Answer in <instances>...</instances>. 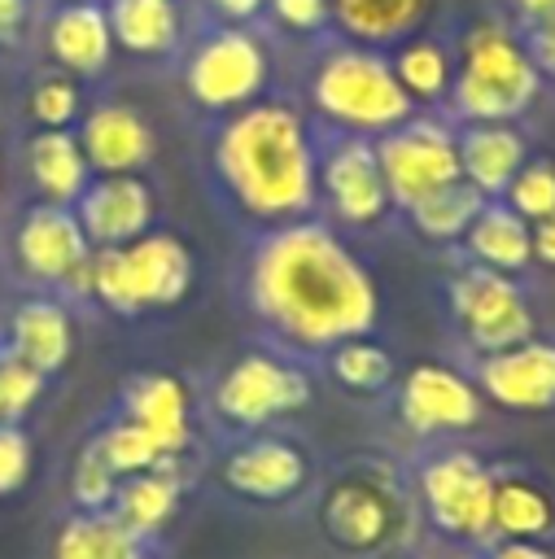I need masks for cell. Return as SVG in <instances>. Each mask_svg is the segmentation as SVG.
I'll return each mask as SVG.
<instances>
[{"mask_svg":"<svg viewBox=\"0 0 555 559\" xmlns=\"http://www.w3.org/2000/svg\"><path fill=\"white\" fill-rule=\"evenodd\" d=\"M249 314L297 354H328L380 323V288L363 258L323 218H297L258 236L245 262Z\"/></svg>","mask_w":555,"mask_h":559,"instance_id":"6da1fadb","label":"cell"},{"mask_svg":"<svg viewBox=\"0 0 555 559\" xmlns=\"http://www.w3.org/2000/svg\"><path fill=\"white\" fill-rule=\"evenodd\" d=\"M210 170L223 201L258 231L315 218L319 144L288 100H253L227 114L210 140Z\"/></svg>","mask_w":555,"mask_h":559,"instance_id":"7a4b0ae2","label":"cell"},{"mask_svg":"<svg viewBox=\"0 0 555 559\" xmlns=\"http://www.w3.org/2000/svg\"><path fill=\"white\" fill-rule=\"evenodd\" d=\"M306 100L336 135H363V140H380L385 131L402 127L415 114L389 57L380 48H363L350 39L319 52L306 79Z\"/></svg>","mask_w":555,"mask_h":559,"instance_id":"3957f363","label":"cell"},{"mask_svg":"<svg viewBox=\"0 0 555 559\" xmlns=\"http://www.w3.org/2000/svg\"><path fill=\"white\" fill-rule=\"evenodd\" d=\"M319 533L350 555H393L411 537L415 493L385 459L345 463L319 493Z\"/></svg>","mask_w":555,"mask_h":559,"instance_id":"277c9868","label":"cell"},{"mask_svg":"<svg viewBox=\"0 0 555 559\" xmlns=\"http://www.w3.org/2000/svg\"><path fill=\"white\" fill-rule=\"evenodd\" d=\"M542 74L516 31L498 17L472 22L463 31L450 83V114L463 122H516L538 100Z\"/></svg>","mask_w":555,"mask_h":559,"instance_id":"5b68a950","label":"cell"},{"mask_svg":"<svg viewBox=\"0 0 555 559\" xmlns=\"http://www.w3.org/2000/svg\"><path fill=\"white\" fill-rule=\"evenodd\" d=\"M197 280V262L175 231H144L131 245L92 253V301L109 314L140 319L149 310H175Z\"/></svg>","mask_w":555,"mask_h":559,"instance_id":"8992f818","label":"cell"},{"mask_svg":"<svg viewBox=\"0 0 555 559\" xmlns=\"http://www.w3.org/2000/svg\"><path fill=\"white\" fill-rule=\"evenodd\" d=\"M310 397H315V384H310V371L297 367V358L275 349H249L219 371L210 406L223 428L249 437L275 419L306 411Z\"/></svg>","mask_w":555,"mask_h":559,"instance_id":"52a82bcc","label":"cell"},{"mask_svg":"<svg viewBox=\"0 0 555 559\" xmlns=\"http://www.w3.org/2000/svg\"><path fill=\"white\" fill-rule=\"evenodd\" d=\"M411 493H415L428 528H437L441 537L463 542V546H485L494 537V528H489L494 467L481 454H472L463 445L433 450L415 467Z\"/></svg>","mask_w":555,"mask_h":559,"instance_id":"ba28073f","label":"cell"},{"mask_svg":"<svg viewBox=\"0 0 555 559\" xmlns=\"http://www.w3.org/2000/svg\"><path fill=\"white\" fill-rule=\"evenodd\" d=\"M271 83L267 44L249 26H214L201 35L184 61V92L205 114H236L262 100Z\"/></svg>","mask_w":555,"mask_h":559,"instance_id":"9c48e42d","label":"cell"},{"mask_svg":"<svg viewBox=\"0 0 555 559\" xmlns=\"http://www.w3.org/2000/svg\"><path fill=\"white\" fill-rule=\"evenodd\" d=\"M446 306L459 328V336L472 345V354H498L529 336H538L533 306L516 275L485 271V266H459L446 280Z\"/></svg>","mask_w":555,"mask_h":559,"instance_id":"30bf717a","label":"cell"},{"mask_svg":"<svg viewBox=\"0 0 555 559\" xmlns=\"http://www.w3.org/2000/svg\"><path fill=\"white\" fill-rule=\"evenodd\" d=\"M92 253L74 205L35 201L13 227L17 271L57 297H92Z\"/></svg>","mask_w":555,"mask_h":559,"instance_id":"8fae6325","label":"cell"},{"mask_svg":"<svg viewBox=\"0 0 555 559\" xmlns=\"http://www.w3.org/2000/svg\"><path fill=\"white\" fill-rule=\"evenodd\" d=\"M376 157H380L389 201L398 210L463 179L459 175V131L433 114H411L402 127L385 131L376 140Z\"/></svg>","mask_w":555,"mask_h":559,"instance_id":"7c38bea8","label":"cell"},{"mask_svg":"<svg viewBox=\"0 0 555 559\" xmlns=\"http://www.w3.org/2000/svg\"><path fill=\"white\" fill-rule=\"evenodd\" d=\"M319 205L336 227H376L393 201L380 175L376 140L363 135H332L319 148Z\"/></svg>","mask_w":555,"mask_h":559,"instance_id":"4fadbf2b","label":"cell"},{"mask_svg":"<svg viewBox=\"0 0 555 559\" xmlns=\"http://www.w3.org/2000/svg\"><path fill=\"white\" fill-rule=\"evenodd\" d=\"M398 419L415 437H450L485 419V397L472 376L446 362H415L398 384Z\"/></svg>","mask_w":555,"mask_h":559,"instance_id":"5bb4252c","label":"cell"},{"mask_svg":"<svg viewBox=\"0 0 555 559\" xmlns=\"http://www.w3.org/2000/svg\"><path fill=\"white\" fill-rule=\"evenodd\" d=\"M219 480L227 493L245 498V502H288L310 485V450L293 437H275V432H249L245 441H236L223 463H219Z\"/></svg>","mask_w":555,"mask_h":559,"instance_id":"9a60e30c","label":"cell"},{"mask_svg":"<svg viewBox=\"0 0 555 559\" xmlns=\"http://www.w3.org/2000/svg\"><path fill=\"white\" fill-rule=\"evenodd\" d=\"M472 384L481 389L485 402L516 415L555 411V341L529 336L511 349L481 354Z\"/></svg>","mask_w":555,"mask_h":559,"instance_id":"2e32d148","label":"cell"},{"mask_svg":"<svg viewBox=\"0 0 555 559\" xmlns=\"http://www.w3.org/2000/svg\"><path fill=\"white\" fill-rule=\"evenodd\" d=\"M74 214L92 249H118L153 231L157 192L140 175H92L83 197L74 201Z\"/></svg>","mask_w":555,"mask_h":559,"instance_id":"e0dca14e","label":"cell"},{"mask_svg":"<svg viewBox=\"0 0 555 559\" xmlns=\"http://www.w3.org/2000/svg\"><path fill=\"white\" fill-rule=\"evenodd\" d=\"M118 415L149 432V441L166 454L192 450V402L188 384L170 371H135L118 389Z\"/></svg>","mask_w":555,"mask_h":559,"instance_id":"ac0fdd59","label":"cell"},{"mask_svg":"<svg viewBox=\"0 0 555 559\" xmlns=\"http://www.w3.org/2000/svg\"><path fill=\"white\" fill-rule=\"evenodd\" d=\"M188 485H192L188 454H166V459H157V467L118 480V493L109 502V515L127 533H135L140 542H157L175 524Z\"/></svg>","mask_w":555,"mask_h":559,"instance_id":"d6986e66","label":"cell"},{"mask_svg":"<svg viewBox=\"0 0 555 559\" xmlns=\"http://www.w3.org/2000/svg\"><path fill=\"white\" fill-rule=\"evenodd\" d=\"M79 148L92 175H140L153 162V127L122 100H101L79 122Z\"/></svg>","mask_w":555,"mask_h":559,"instance_id":"ffe728a7","label":"cell"},{"mask_svg":"<svg viewBox=\"0 0 555 559\" xmlns=\"http://www.w3.org/2000/svg\"><path fill=\"white\" fill-rule=\"evenodd\" d=\"M4 349H13L39 376H57L74 358V314L66 297L57 293L22 297L4 319Z\"/></svg>","mask_w":555,"mask_h":559,"instance_id":"44dd1931","label":"cell"},{"mask_svg":"<svg viewBox=\"0 0 555 559\" xmlns=\"http://www.w3.org/2000/svg\"><path fill=\"white\" fill-rule=\"evenodd\" d=\"M48 52L70 79H96L114 57V31L101 0H61L48 17Z\"/></svg>","mask_w":555,"mask_h":559,"instance_id":"7402d4cb","label":"cell"},{"mask_svg":"<svg viewBox=\"0 0 555 559\" xmlns=\"http://www.w3.org/2000/svg\"><path fill=\"white\" fill-rule=\"evenodd\" d=\"M524 162H529V144L511 122H468L459 131V175L485 201H498Z\"/></svg>","mask_w":555,"mask_h":559,"instance_id":"603a6c76","label":"cell"},{"mask_svg":"<svg viewBox=\"0 0 555 559\" xmlns=\"http://www.w3.org/2000/svg\"><path fill=\"white\" fill-rule=\"evenodd\" d=\"M459 245H463V258L485 271L520 275L524 266H533V227L507 201H485Z\"/></svg>","mask_w":555,"mask_h":559,"instance_id":"cb8c5ba5","label":"cell"},{"mask_svg":"<svg viewBox=\"0 0 555 559\" xmlns=\"http://www.w3.org/2000/svg\"><path fill=\"white\" fill-rule=\"evenodd\" d=\"M494 537L511 542H551L555 537V493L529 472H494Z\"/></svg>","mask_w":555,"mask_h":559,"instance_id":"d4e9b609","label":"cell"},{"mask_svg":"<svg viewBox=\"0 0 555 559\" xmlns=\"http://www.w3.org/2000/svg\"><path fill=\"white\" fill-rule=\"evenodd\" d=\"M26 175L48 205H74L92 179V166L79 148V135L66 131H35L26 140Z\"/></svg>","mask_w":555,"mask_h":559,"instance_id":"484cf974","label":"cell"},{"mask_svg":"<svg viewBox=\"0 0 555 559\" xmlns=\"http://www.w3.org/2000/svg\"><path fill=\"white\" fill-rule=\"evenodd\" d=\"M433 0H332V26L363 48H393L420 31Z\"/></svg>","mask_w":555,"mask_h":559,"instance_id":"4316f807","label":"cell"},{"mask_svg":"<svg viewBox=\"0 0 555 559\" xmlns=\"http://www.w3.org/2000/svg\"><path fill=\"white\" fill-rule=\"evenodd\" d=\"M105 13H109L114 48L131 57H166L179 48L184 22L175 0H109Z\"/></svg>","mask_w":555,"mask_h":559,"instance_id":"83f0119b","label":"cell"},{"mask_svg":"<svg viewBox=\"0 0 555 559\" xmlns=\"http://www.w3.org/2000/svg\"><path fill=\"white\" fill-rule=\"evenodd\" d=\"M52 559H153V542L127 533L109 511H70L57 524Z\"/></svg>","mask_w":555,"mask_h":559,"instance_id":"f1b7e54d","label":"cell"},{"mask_svg":"<svg viewBox=\"0 0 555 559\" xmlns=\"http://www.w3.org/2000/svg\"><path fill=\"white\" fill-rule=\"evenodd\" d=\"M402 92L411 96V105H441L450 96V83H454V52L441 44V39H428V35H411L402 44H393V57H389Z\"/></svg>","mask_w":555,"mask_h":559,"instance_id":"f546056e","label":"cell"},{"mask_svg":"<svg viewBox=\"0 0 555 559\" xmlns=\"http://www.w3.org/2000/svg\"><path fill=\"white\" fill-rule=\"evenodd\" d=\"M485 205V197L468 183V179H454L428 197H420L415 205H406V223L415 236H424L428 245H459L468 223L476 218V210Z\"/></svg>","mask_w":555,"mask_h":559,"instance_id":"4dcf8cb0","label":"cell"},{"mask_svg":"<svg viewBox=\"0 0 555 559\" xmlns=\"http://www.w3.org/2000/svg\"><path fill=\"white\" fill-rule=\"evenodd\" d=\"M328 371L345 393H385L398 376L393 354L371 336H350L328 349Z\"/></svg>","mask_w":555,"mask_h":559,"instance_id":"1f68e13d","label":"cell"},{"mask_svg":"<svg viewBox=\"0 0 555 559\" xmlns=\"http://www.w3.org/2000/svg\"><path fill=\"white\" fill-rule=\"evenodd\" d=\"M92 445H96V454L118 472V480H122V476H135V472H149V467H157V459H162V450L149 441V432L135 428V424L122 419V415H114L109 424H101L96 437H92Z\"/></svg>","mask_w":555,"mask_h":559,"instance_id":"d6a6232c","label":"cell"},{"mask_svg":"<svg viewBox=\"0 0 555 559\" xmlns=\"http://www.w3.org/2000/svg\"><path fill=\"white\" fill-rule=\"evenodd\" d=\"M498 201H507L524 223L551 218V214H555V162L529 157V162L516 170V179L507 183V192H503Z\"/></svg>","mask_w":555,"mask_h":559,"instance_id":"836d02e7","label":"cell"},{"mask_svg":"<svg viewBox=\"0 0 555 559\" xmlns=\"http://www.w3.org/2000/svg\"><path fill=\"white\" fill-rule=\"evenodd\" d=\"M26 114L39 122V131H66L83 114L79 83L70 74H44L26 96Z\"/></svg>","mask_w":555,"mask_h":559,"instance_id":"e575fe53","label":"cell"},{"mask_svg":"<svg viewBox=\"0 0 555 559\" xmlns=\"http://www.w3.org/2000/svg\"><path fill=\"white\" fill-rule=\"evenodd\" d=\"M114 493H118V472L87 441L70 463V502L74 511H109Z\"/></svg>","mask_w":555,"mask_h":559,"instance_id":"d590c367","label":"cell"},{"mask_svg":"<svg viewBox=\"0 0 555 559\" xmlns=\"http://www.w3.org/2000/svg\"><path fill=\"white\" fill-rule=\"evenodd\" d=\"M44 389H48V376H39L31 362H22L13 349L0 345V415H4V424L26 419V411L44 397Z\"/></svg>","mask_w":555,"mask_h":559,"instance_id":"8d00e7d4","label":"cell"},{"mask_svg":"<svg viewBox=\"0 0 555 559\" xmlns=\"http://www.w3.org/2000/svg\"><path fill=\"white\" fill-rule=\"evenodd\" d=\"M31 467H35V450H31L26 428L22 424H0V498L17 493L31 480Z\"/></svg>","mask_w":555,"mask_h":559,"instance_id":"74e56055","label":"cell"},{"mask_svg":"<svg viewBox=\"0 0 555 559\" xmlns=\"http://www.w3.org/2000/svg\"><path fill=\"white\" fill-rule=\"evenodd\" d=\"M267 13L293 35H319L332 22V0H267Z\"/></svg>","mask_w":555,"mask_h":559,"instance_id":"f35d334b","label":"cell"},{"mask_svg":"<svg viewBox=\"0 0 555 559\" xmlns=\"http://www.w3.org/2000/svg\"><path fill=\"white\" fill-rule=\"evenodd\" d=\"M524 48H529V57H533L538 74H542V79H555V13H546V17H533V22H529Z\"/></svg>","mask_w":555,"mask_h":559,"instance_id":"ab89813d","label":"cell"},{"mask_svg":"<svg viewBox=\"0 0 555 559\" xmlns=\"http://www.w3.org/2000/svg\"><path fill=\"white\" fill-rule=\"evenodd\" d=\"M481 559H555L546 542H511V537H489Z\"/></svg>","mask_w":555,"mask_h":559,"instance_id":"60d3db41","label":"cell"},{"mask_svg":"<svg viewBox=\"0 0 555 559\" xmlns=\"http://www.w3.org/2000/svg\"><path fill=\"white\" fill-rule=\"evenodd\" d=\"M205 4L214 9V17L223 26H245V22H253L267 9V0H205Z\"/></svg>","mask_w":555,"mask_h":559,"instance_id":"b9f144b4","label":"cell"},{"mask_svg":"<svg viewBox=\"0 0 555 559\" xmlns=\"http://www.w3.org/2000/svg\"><path fill=\"white\" fill-rule=\"evenodd\" d=\"M529 227H533V262L555 271V214L542 223H529Z\"/></svg>","mask_w":555,"mask_h":559,"instance_id":"7bdbcfd3","label":"cell"},{"mask_svg":"<svg viewBox=\"0 0 555 559\" xmlns=\"http://www.w3.org/2000/svg\"><path fill=\"white\" fill-rule=\"evenodd\" d=\"M26 9H31V0H0V44H9V39L22 35Z\"/></svg>","mask_w":555,"mask_h":559,"instance_id":"ee69618b","label":"cell"},{"mask_svg":"<svg viewBox=\"0 0 555 559\" xmlns=\"http://www.w3.org/2000/svg\"><path fill=\"white\" fill-rule=\"evenodd\" d=\"M511 4H516V13H520V17H529V22H533V17H546V13H555V0H511Z\"/></svg>","mask_w":555,"mask_h":559,"instance_id":"f6af8a7d","label":"cell"},{"mask_svg":"<svg viewBox=\"0 0 555 559\" xmlns=\"http://www.w3.org/2000/svg\"><path fill=\"white\" fill-rule=\"evenodd\" d=\"M376 559H406V555H402V550H393V555H376Z\"/></svg>","mask_w":555,"mask_h":559,"instance_id":"bcb514c9","label":"cell"}]
</instances>
